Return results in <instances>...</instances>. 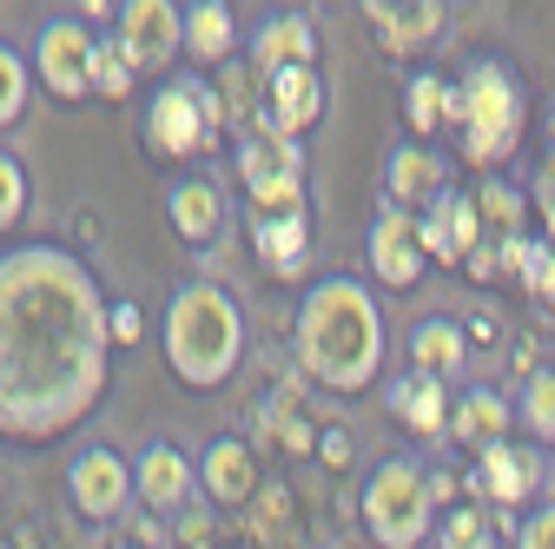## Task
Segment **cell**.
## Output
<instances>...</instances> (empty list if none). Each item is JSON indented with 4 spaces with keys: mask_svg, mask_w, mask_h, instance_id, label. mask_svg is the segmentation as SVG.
Returning <instances> with one entry per match:
<instances>
[{
    "mask_svg": "<svg viewBox=\"0 0 555 549\" xmlns=\"http://www.w3.org/2000/svg\"><path fill=\"white\" fill-rule=\"evenodd\" d=\"M132 80H139V66L126 60V47H119L113 34H100V47H93V93H100V100H126Z\"/></svg>",
    "mask_w": 555,
    "mask_h": 549,
    "instance_id": "obj_28",
    "label": "cell"
},
{
    "mask_svg": "<svg viewBox=\"0 0 555 549\" xmlns=\"http://www.w3.org/2000/svg\"><path fill=\"white\" fill-rule=\"evenodd\" d=\"M292 345H298L305 378L337 397L377 384L390 337H384V311H377L371 285L351 279V271L311 279V292L298 298V318H292Z\"/></svg>",
    "mask_w": 555,
    "mask_h": 549,
    "instance_id": "obj_2",
    "label": "cell"
},
{
    "mask_svg": "<svg viewBox=\"0 0 555 549\" xmlns=\"http://www.w3.org/2000/svg\"><path fill=\"white\" fill-rule=\"evenodd\" d=\"M443 192H450V186H443L437 153H424V146H397V153L384 159V199L403 205V213H430Z\"/></svg>",
    "mask_w": 555,
    "mask_h": 549,
    "instance_id": "obj_23",
    "label": "cell"
},
{
    "mask_svg": "<svg viewBox=\"0 0 555 549\" xmlns=\"http://www.w3.org/2000/svg\"><path fill=\"white\" fill-rule=\"evenodd\" d=\"M66 503H74V516L93 523V529L119 523L139 503V490H132V457H119L113 444L74 450V463H66Z\"/></svg>",
    "mask_w": 555,
    "mask_h": 549,
    "instance_id": "obj_8",
    "label": "cell"
},
{
    "mask_svg": "<svg viewBox=\"0 0 555 549\" xmlns=\"http://www.w3.org/2000/svg\"><path fill=\"white\" fill-rule=\"evenodd\" d=\"M179 549H219V523H212V510H185L179 516Z\"/></svg>",
    "mask_w": 555,
    "mask_h": 549,
    "instance_id": "obj_32",
    "label": "cell"
},
{
    "mask_svg": "<svg viewBox=\"0 0 555 549\" xmlns=\"http://www.w3.org/2000/svg\"><path fill=\"white\" fill-rule=\"evenodd\" d=\"M535 213H542V232H548V245H555V153H548V166L535 173Z\"/></svg>",
    "mask_w": 555,
    "mask_h": 549,
    "instance_id": "obj_35",
    "label": "cell"
},
{
    "mask_svg": "<svg viewBox=\"0 0 555 549\" xmlns=\"http://www.w3.org/2000/svg\"><path fill=\"white\" fill-rule=\"evenodd\" d=\"M437 523V490L430 470H416L410 457H384L364 484V529L377 549H416Z\"/></svg>",
    "mask_w": 555,
    "mask_h": 549,
    "instance_id": "obj_6",
    "label": "cell"
},
{
    "mask_svg": "<svg viewBox=\"0 0 555 549\" xmlns=\"http://www.w3.org/2000/svg\"><path fill=\"white\" fill-rule=\"evenodd\" d=\"M542 484H548V457H542L535 444H522V437H503L496 450L476 457V490L490 497V503H503V510L535 503Z\"/></svg>",
    "mask_w": 555,
    "mask_h": 549,
    "instance_id": "obj_12",
    "label": "cell"
},
{
    "mask_svg": "<svg viewBox=\"0 0 555 549\" xmlns=\"http://www.w3.org/2000/svg\"><path fill=\"white\" fill-rule=\"evenodd\" d=\"M324 119V74L318 66H292V74L264 80V126L285 132V140H305Z\"/></svg>",
    "mask_w": 555,
    "mask_h": 549,
    "instance_id": "obj_16",
    "label": "cell"
},
{
    "mask_svg": "<svg viewBox=\"0 0 555 549\" xmlns=\"http://www.w3.org/2000/svg\"><path fill=\"white\" fill-rule=\"evenodd\" d=\"M93 47H100V34L80 14H53L34 34V80L53 100H87L93 93Z\"/></svg>",
    "mask_w": 555,
    "mask_h": 549,
    "instance_id": "obj_9",
    "label": "cell"
},
{
    "mask_svg": "<svg viewBox=\"0 0 555 549\" xmlns=\"http://www.w3.org/2000/svg\"><path fill=\"white\" fill-rule=\"evenodd\" d=\"M522 87L503 60H469L456 87H450V126H456V153L476 173H496L522 146Z\"/></svg>",
    "mask_w": 555,
    "mask_h": 549,
    "instance_id": "obj_4",
    "label": "cell"
},
{
    "mask_svg": "<svg viewBox=\"0 0 555 549\" xmlns=\"http://www.w3.org/2000/svg\"><path fill=\"white\" fill-rule=\"evenodd\" d=\"M371 34L384 53H416V47H430L443 27H450V8L443 0H416V8H390V0H371Z\"/></svg>",
    "mask_w": 555,
    "mask_h": 549,
    "instance_id": "obj_22",
    "label": "cell"
},
{
    "mask_svg": "<svg viewBox=\"0 0 555 549\" xmlns=\"http://www.w3.org/2000/svg\"><path fill=\"white\" fill-rule=\"evenodd\" d=\"M34 100V53H21L14 40H0V132H8Z\"/></svg>",
    "mask_w": 555,
    "mask_h": 549,
    "instance_id": "obj_27",
    "label": "cell"
},
{
    "mask_svg": "<svg viewBox=\"0 0 555 549\" xmlns=\"http://www.w3.org/2000/svg\"><path fill=\"white\" fill-rule=\"evenodd\" d=\"M132 490H139V503H146L153 516H185L192 497H198V457H185L179 444L153 437L132 457Z\"/></svg>",
    "mask_w": 555,
    "mask_h": 549,
    "instance_id": "obj_11",
    "label": "cell"
},
{
    "mask_svg": "<svg viewBox=\"0 0 555 549\" xmlns=\"http://www.w3.org/2000/svg\"><path fill=\"white\" fill-rule=\"evenodd\" d=\"M509 418H516V404H509L503 391L469 384V391L456 397V410H450V444H463L469 457H482V450H496V444L509 437Z\"/></svg>",
    "mask_w": 555,
    "mask_h": 549,
    "instance_id": "obj_20",
    "label": "cell"
},
{
    "mask_svg": "<svg viewBox=\"0 0 555 549\" xmlns=\"http://www.w3.org/2000/svg\"><path fill=\"white\" fill-rule=\"evenodd\" d=\"M384 397H390V418H397L403 431H416V437H450V410H456V397H450L443 378L403 371Z\"/></svg>",
    "mask_w": 555,
    "mask_h": 549,
    "instance_id": "obj_19",
    "label": "cell"
},
{
    "mask_svg": "<svg viewBox=\"0 0 555 549\" xmlns=\"http://www.w3.org/2000/svg\"><path fill=\"white\" fill-rule=\"evenodd\" d=\"M166 365L185 391H219L245 365V311L219 279H185L166 298Z\"/></svg>",
    "mask_w": 555,
    "mask_h": 549,
    "instance_id": "obj_3",
    "label": "cell"
},
{
    "mask_svg": "<svg viewBox=\"0 0 555 549\" xmlns=\"http://www.w3.org/2000/svg\"><path fill=\"white\" fill-rule=\"evenodd\" d=\"M469 324H456V318H424L410 331V371H424V378H456L463 371V358H469V337H463Z\"/></svg>",
    "mask_w": 555,
    "mask_h": 549,
    "instance_id": "obj_24",
    "label": "cell"
},
{
    "mask_svg": "<svg viewBox=\"0 0 555 549\" xmlns=\"http://www.w3.org/2000/svg\"><path fill=\"white\" fill-rule=\"evenodd\" d=\"M324 457H331V463H351V444H344V431H324Z\"/></svg>",
    "mask_w": 555,
    "mask_h": 549,
    "instance_id": "obj_37",
    "label": "cell"
},
{
    "mask_svg": "<svg viewBox=\"0 0 555 549\" xmlns=\"http://www.w3.org/2000/svg\"><path fill=\"white\" fill-rule=\"evenodd\" d=\"M219 126H225V93L205 80V74H166L153 87V106L139 119V140H146L153 159H205L219 146Z\"/></svg>",
    "mask_w": 555,
    "mask_h": 549,
    "instance_id": "obj_5",
    "label": "cell"
},
{
    "mask_svg": "<svg viewBox=\"0 0 555 549\" xmlns=\"http://www.w3.org/2000/svg\"><path fill=\"white\" fill-rule=\"evenodd\" d=\"M238 186L251 199V219H278V213H305V146L285 132H238Z\"/></svg>",
    "mask_w": 555,
    "mask_h": 549,
    "instance_id": "obj_7",
    "label": "cell"
},
{
    "mask_svg": "<svg viewBox=\"0 0 555 549\" xmlns=\"http://www.w3.org/2000/svg\"><path fill=\"white\" fill-rule=\"evenodd\" d=\"M238 47V14L225 8V0H192L185 8V53L198 66H225Z\"/></svg>",
    "mask_w": 555,
    "mask_h": 549,
    "instance_id": "obj_25",
    "label": "cell"
},
{
    "mask_svg": "<svg viewBox=\"0 0 555 549\" xmlns=\"http://www.w3.org/2000/svg\"><path fill=\"white\" fill-rule=\"evenodd\" d=\"M424 258H430L424 252V219L384 199L377 205V226H371V279L390 285V292H403V285H416Z\"/></svg>",
    "mask_w": 555,
    "mask_h": 549,
    "instance_id": "obj_13",
    "label": "cell"
},
{
    "mask_svg": "<svg viewBox=\"0 0 555 549\" xmlns=\"http://www.w3.org/2000/svg\"><path fill=\"white\" fill-rule=\"evenodd\" d=\"M27 199H34V186H27V166L0 146V232H14L21 219H27Z\"/></svg>",
    "mask_w": 555,
    "mask_h": 549,
    "instance_id": "obj_31",
    "label": "cell"
},
{
    "mask_svg": "<svg viewBox=\"0 0 555 549\" xmlns=\"http://www.w3.org/2000/svg\"><path fill=\"white\" fill-rule=\"evenodd\" d=\"M113 371V305L66 245L0 252V437H74Z\"/></svg>",
    "mask_w": 555,
    "mask_h": 549,
    "instance_id": "obj_1",
    "label": "cell"
},
{
    "mask_svg": "<svg viewBox=\"0 0 555 549\" xmlns=\"http://www.w3.org/2000/svg\"><path fill=\"white\" fill-rule=\"evenodd\" d=\"M318 21L311 14H264L258 21V34H251V53H245V66L258 80H278V74H292V66H318Z\"/></svg>",
    "mask_w": 555,
    "mask_h": 549,
    "instance_id": "obj_14",
    "label": "cell"
},
{
    "mask_svg": "<svg viewBox=\"0 0 555 549\" xmlns=\"http://www.w3.org/2000/svg\"><path fill=\"white\" fill-rule=\"evenodd\" d=\"M437 542H443V549H496V536H490V516H482V510H469V503H450V510H443V523H437Z\"/></svg>",
    "mask_w": 555,
    "mask_h": 549,
    "instance_id": "obj_30",
    "label": "cell"
},
{
    "mask_svg": "<svg viewBox=\"0 0 555 549\" xmlns=\"http://www.w3.org/2000/svg\"><path fill=\"white\" fill-rule=\"evenodd\" d=\"M416 219H424V252L443 258V265H463V258L482 252V205H476V192H443L430 213H416Z\"/></svg>",
    "mask_w": 555,
    "mask_h": 549,
    "instance_id": "obj_17",
    "label": "cell"
},
{
    "mask_svg": "<svg viewBox=\"0 0 555 549\" xmlns=\"http://www.w3.org/2000/svg\"><path fill=\"white\" fill-rule=\"evenodd\" d=\"M516 549H555V503H535L516 529Z\"/></svg>",
    "mask_w": 555,
    "mask_h": 549,
    "instance_id": "obj_33",
    "label": "cell"
},
{
    "mask_svg": "<svg viewBox=\"0 0 555 549\" xmlns=\"http://www.w3.org/2000/svg\"><path fill=\"white\" fill-rule=\"evenodd\" d=\"M522 279H529V292H535L542 305H555V252H548V245L535 252V265L522 271Z\"/></svg>",
    "mask_w": 555,
    "mask_h": 549,
    "instance_id": "obj_36",
    "label": "cell"
},
{
    "mask_svg": "<svg viewBox=\"0 0 555 549\" xmlns=\"http://www.w3.org/2000/svg\"><path fill=\"white\" fill-rule=\"evenodd\" d=\"M113 40L126 47L139 74H159V66L185 53V8H172V0H126L113 14Z\"/></svg>",
    "mask_w": 555,
    "mask_h": 549,
    "instance_id": "obj_10",
    "label": "cell"
},
{
    "mask_svg": "<svg viewBox=\"0 0 555 549\" xmlns=\"http://www.w3.org/2000/svg\"><path fill=\"white\" fill-rule=\"evenodd\" d=\"M166 219L185 245H212L225 232V186L212 173H185L166 186Z\"/></svg>",
    "mask_w": 555,
    "mask_h": 549,
    "instance_id": "obj_18",
    "label": "cell"
},
{
    "mask_svg": "<svg viewBox=\"0 0 555 549\" xmlns=\"http://www.w3.org/2000/svg\"><path fill=\"white\" fill-rule=\"evenodd\" d=\"M450 87H456V80H443V74H416V80L403 87V119L416 126V140L450 126Z\"/></svg>",
    "mask_w": 555,
    "mask_h": 549,
    "instance_id": "obj_26",
    "label": "cell"
},
{
    "mask_svg": "<svg viewBox=\"0 0 555 549\" xmlns=\"http://www.w3.org/2000/svg\"><path fill=\"white\" fill-rule=\"evenodd\" d=\"M198 490L212 510H245L258 497V457L245 437H212L198 450Z\"/></svg>",
    "mask_w": 555,
    "mask_h": 549,
    "instance_id": "obj_15",
    "label": "cell"
},
{
    "mask_svg": "<svg viewBox=\"0 0 555 549\" xmlns=\"http://www.w3.org/2000/svg\"><path fill=\"white\" fill-rule=\"evenodd\" d=\"M522 431L555 444V365H542L529 384H522Z\"/></svg>",
    "mask_w": 555,
    "mask_h": 549,
    "instance_id": "obj_29",
    "label": "cell"
},
{
    "mask_svg": "<svg viewBox=\"0 0 555 549\" xmlns=\"http://www.w3.org/2000/svg\"><path fill=\"white\" fill-rule=\"evenodd\" d=\"M251 252L271 279H305L311 265V213H278V219H251Z\"/></svg>",
    "mask_w": 555,
    "mask_h": 549,
    "instance_id": "obj_21",
    "label": "cell"
},
{
    "mask_svg": "<svg viewBox=\"0 0 555 549\" xmlns=\"http://www.w3.org/2000/svg\"><path fill=\"white\" fill-rule=\"evenodd\" d=\"M139 337H146V311H139L132 298H119V305H113V352L139 345Z\"/></svg>",
    "mask_w": 555,
    "mask_h": 549,
    "instance_id": "obj_34",
    "label": "cell"
}]
</instances>
